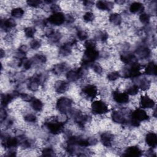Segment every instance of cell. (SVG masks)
Wrapping results in <instances>:
<instances>
[{
	"mask_svg": "<svg viewBox=\"0 0 157 157\" xmlns=\"http://www.w3.org/2000/svg\"><path fill=\"white\" fill-rule=\"evenodd\" d=\"M140 21L144 24H147L150 21V15L145 13H142L139 17Z\"/></svg>",
	"mask_w": 157,
	"mask_h": 157,
	"instance_id": "obj_35",
	"label": "cell"
},
{
	"mask_svg": "<svg viewBox=\"0 0 157 157\" xmlns=\"http://www.w3.org/2000/svg\"><path fill=\"white\" fill-rule=\"evenodd\" d=\"M30 47L34 50H37L40 47V42L37 39H33L30 43Z\"/></svg>",
	"mask_w": 157,
	"mask_h": 157,
	"instance_id": "obj_42",
	"label": "cell"
},
{
	"mask_svg": "<svg viewBox=\"0 0 157 157\" xmlns=\"http://www.w3.org/2000/svg\"><path fill=\"white\" fill-rule=\"evenodd\" d=\"M72 100L66 97L59 98L56 102V108L62 113H68L71 108Z\"/></svg>",
	"mask_w": 157,
	"mask_h": 157,
	"instance_id": "obj_2",
	"label": "cell"
},
{
	"mask_svg": "<svg viewBox=\"0 0 157 157\" xmlns=\"http://www.w3.org/2000/svg\"><path fill=\"white\" fill-rule=\"evenodd\" d=\"M136 53L141 58H145L149 56L150 50L148 47L142 46L137 49Z\"/></svg>",
	"mask_w": 157,
	"mask_h": 157,
	"instance_id": "obj_25",
	"label": "cell"
},
{
	"mask_svg": "<svg viewBox=\"0 0 157 157\" xmlns=\"http://www.w3.org/2000/svg\"><path fill=\"white\" fill-rule=\"evenodd\" d=\"M123 155L126 156H140L142 155V151L137 146H131L125 150Z\"/></svg>",
	"mask_w": 157,
	"mask_h": 157,
	"instance_id": "obj_13",
	"label": "cell"
},
{
	"mask_svg": "<svg viewBox=\"0 0 157 157\" xmlns=\"http://www.w3.org/2000/svg\"><path fill=\"white\" fill-rule=\"evenodd\" d=\"M144 9V7L142 4L139 2H132L129 7V10L132 13H139L143 12Z\"/></svg>",
	"mask_w": 157,
	"mask_h": 157,
	"instance_id": "obj_23",
	"label": "cell"
},
{
	"mask_svg": "<svg viewBox=\"0 0 157 157\" xmlns=\"http://www.w3.org/2000/svg\"><path fill=\"white\" fill-rule=\"evenodd\" d=\"M91 67L93 68V69L94 70V71L98 74H101L102 72V68L101 67V66L98 64V63H92L91 65Z\"/></svg>",
	"mask_w": 157,
	"mask_h": 157,
	"instance_id": "obj_44",
	"label": "cell"
},
{
	"mask_svg": "<svg viewBox=\"0 0 157 157\" xmlns=\"http://www.w3.org/2000/svg\"><path fill=\"white\" fill-rule=\"evenodd\" d=\"M113 135L110 132H104L101 136V141L105 147H110L112 145Z\"/></svg>",
	"mask_w": 157,
	"mask_h": 157,
	"instance_id": "obj_17",
	"label": "cell"
},
{
	"mask_svg": "<svg viewBox=\"0 0 157 157\" xmlns=\"http://www.w3.org/2000/svg\"><path fill=\"white\" fill-rule=\"evenodd\" d=\"M24 119L27 122H29V123H34L36 121L37 118L36 117L31 113L29 114H27L24 117Z\"/></svg>",
	"mask_w": 157,
	"mask_h": 157,
	"instance_id": "obj_40",
	"label": "cell"
},
{
	"mask_svg": "<svg viewBox=\"0 0 157 157\" xmlns=\"http://www.w3.org/2000/svg\"><path fill=\"white\" fill-rule=\"evenodd\" d=\"M55 33V31L52 28H50L48 29H47V31H46V33H45V35L48 37H51L52 36L54 35V34Z\"/></svg>",
	"mask_w": 157,
	"mask_h": 157,
	"instance_id": "obj_51",
	"label": "cell"
},
{
	"mask_svg": "<svg viewBox=\"0 0 157 157\" xmlns=\"http://www.w3.org/2000/svg\"><path fill=\"white\" fill-rule=\"evenodd\" d=\"M84 45L86 48H95L96 47V42L93 39L86 40L85 42Z\"/></svg>",
	"mask_w": 157,
	"mask_h": 157,
	"instance_id": "obj_41",
	"label": "cell"
},
{
	"mask_svg": "<svg viewBox=\"0 0 157 157\" xmlns=\"http://www.w3.org/2000/svg\"><path fill=\"white\" fill-rule=\"evenodd\" d=\"M99 57V52L96 48H86L82 61V66L83 67L91 66Z\"/></svg>",
	"mask_w": 157,
	"mask_h": 157,
	"instance_id": "obj_1",
	"label": "cell"
},
{
	"mask_svg": "<svg viewBox=\"0 0 157 157\" xmlns=\"http://www.w3.org/2000/svg\"><path fill=\"white\" fill-rule=\"evenodd\" d=\"M120 77V74L118 72L114 71L109 73L107 75V78L110 81H115Z\"/></svg>",
	"mask_w": 157,
	"mask_h": 157,
	"instance_id": "obj_36",
	"label": "cell"
},
{
	"mask_svg": "<svg viewBox=\"0 0 157 157\" xmlns=\"http://www.w3.org/2000/svg\"><path fill=\"white\" fill-rule=\"evenodd\" d=\"M140 65L137 62H135L131 64L129 68H128L124 72V77L125 78H134L139 77L141 73L140 72Z\"/></svg>",
	"mask_w": 157,
	"mask_h": 157,
	"instance_id": "obj_4",
	"label": "cell"
},
{
	"mask_svg": "<svg viewBox=\"0 0 157 157\" xmlns=\"http://www.w3.org/2000/svg\"><path fill=\"white\" fill-rule=\"evenodd\" d=\"M75 40H72L71 42L63 44L59 48V53L63 56L68 55L71 52V47L74 44Z\"/></svg>",
	"mask_w": 157,
	"mask_h": 157,
	"instance_id": "obj_21",
	"label": "cell"
},
{
	"mask_svg": "<svg viewBox=\"0 0 157 157\" xmlns=\"http://www.w3.org/2000/svg\"><path fill=\"white\" fill-rule=\"evenodd\" d=\"M19 95L20 96L21 99H23L25 101H28V102L29 101V102H31L34 99L31 96H30V95H29L28 94H26V93L19 94Z\"/></svg>",
	"mask_w": 157,
	"mask_h": 157,
	"instance_id": "obj_45",
	"label": "cell"
},
{
	"mask_svg": "<svg viewBox=\"0 0 157 157\" xmlns=\"http://www.w3.org/2000/svg\"><path fill=\"white\" fill-rule=\"evenodd\" d=\"M19 144V140L17 138L14 137H2V144L6 148H13L17 146Z\"/></svg>",
	"mask_w": 157,
	"mask_h": 157,
	"instance_id": "obj_11",
	"label": "cell"
},
{
	"mask_svg": "<svg viewBox=\"0 0 157 157\" xmlns=\"http://www.w3.org/2000/svg\"><path fill=\"white\" fill-rule=\"evenodd\" d=\"M66 20L65 15L62 12H57L52 15L47 19V21L55 25H61Z\"/></svg>",
	"mask_w": 157,
	"mask_h": 157,
	"instance_id": "obj_7",
	"label": "cell"
},
{
	"mask_svg": "<svg viewBox=\"0 0 157 157\" xmlns=\"http://www.w3.org/2000/svg\"><path fill=\"white\" fill-rule=\"evenodd\" d=\"M34 58L35 59L37 60L40 63H44L47 60V58L45 57V55H36L35 56H34Z\"/></svg>",
	"mask_w": 157,
	"mask_h": 157,
	"instance_id": "obj_46",
	"label": "cell"
},
{
	"mask_svg": "<svg viewBox=\"0 0 157 157\" xmlns=\"http://www.w3.org/2000/svg\"><path fill=\"white\" fill-rule=\"evenodd\" d=\"M150 81L148 79L144 78L140 80L139 88H140L142 90H146L150 87Z\"/></svg>",
	"mask_w": 157,
	"mask_h": 157,
	"instance_id": "obj_32",
	"label": "cell"
},
{
	"mask_svg": "<svg viewBox=\"0 0 157 157\" xmlns=\"http://www.w3.org/2000/svg\"><path fill=\"white\" fill-rule=\"evenodd\" d=\"M94 14L91 12H88L85 13L83 17V20L87 22L93 21L94 20Z\"/></svg>",
	"mask_w": 157,
	"mask_h": 157,
	"instance_id": "obj_38",
	"label": "cell"
},
{
	"mask_svg": "<svg viewBox=\"0 0 157 157\" xmlns=\"http://www.w3.org/2000/svg\"><path fill=\"white\" fill-rule=\"evenodd\" d=\"M92 112L97 115H102L109 111L108 106L102 101H95L91 104Z\"/></svg>",
	"mask_w": 157,
	"mask_h": 157,
	"instance_id": "obj_3",
	"label": "cell"
},
{
	"mask_svg": "<svg viewBox=\"0 0 157 157\" xmlns=\"http://www.w3.org/2000/svg\"><path fill=\"white\" fill-rule=\"evenodd\" d=\"M67 66L65 63H59L55 65L52 69V71L55 74H60L66 70Z\"/></svg>",
	"mask_w": 157,
	"mask_h": 157,
	"instance_id": "obj_28",
	"label": "cell"
},
{
	"mask_svg": "<svg viewBox=\"0 0 157 157\" xmlns=\"http://www.w3.org/2000/svg\"><path fill=\"white\" fill-rule=\"evenodd\" d=\"M7 117V113L5 109L1 108V111H0V119H1V121L2 122L3 120H4L6 119V118Z\"/></svg>",
	"mask_w": 157,
	"mask_h": 157,
	"instance_id": "obj_48",
	"label": "cell"
},
{
	"mask_svg": "<svg viewBox=\"0 0 157 157\" xmlns=\"http://www.w3.org/2000/svg\"><path fill=\"white\" fill-rule=\"evenodd\" d=\"M109 21L111 23L118 25L121 23V15L117 13H112L109 17Z\"/></svg>",
	"mask_w": 157,
	"mask_h": 157,
	"instance_id": "obj_30",
	"label": "cell"
},
{
	"mask_svg": "<svg viewBox=\"0 0 157 157\" xmlns=\"http://www.w3.org/2000/svg\"><path fill=\"white\" fill-rule=\"evenodd\" d=\"M4 53H5L4 52V51L2 50V49H1V58H2V57H3Z\"/></svg>",
	"mask_w": 157,
	"mask_h": 157,
	"instance_id": "obj_54",
	"label": "cell"
},
{
	"mask_svg": "<svg viewBox=\"0 0 157 157\" xmlns=\"http://www.w3.org/2000/svg\"><path fill=\"white\" fill-rule=\"evenodd\" d=\"M27 50H28V48L26 45H21L18 49V52L21 54H22L23 55H25L26 53L27 52Z\"/></svg>",
	"mask_w": 157,
	"mask_h": 157,
	"instance_id": "obj_49",
	"label": "cell"
},
{
	"mask_svg": "<svg viewBox=\"0 0 157 157\" xmlns=\"http://www.w3.org/2000/svg\"><path fill=\"white\" fill-rule=\"evenodd\" d=\"M96 7L101 10H110L113 7V3L103 1H99L96 2Z\"/></svg>",
	"mask_w": 157,
	"mask_h": 157,
	"instance_id": "obj_26",
	"label": "cell"
},
{
	"mask_svg": "<svg viewBox=\"0 0 157 157\" xmlns=\"http://www.w3.org/2000/svg\"><path fill=\"white\" fill-rule=\"evenodd\" d=\"M107 37H108V35H107V34L106 33H105V32H101V33H100L99 34V39L100 40H101L102 41H105V40H106L107 39Z\"/></svg>",
	"mask_w": 157,
	"mask_h": 157,
	"instance_id": "obj_50",
	"label": "cell"
},
{
	"mask_svg": "<svg viewBox=\"0 0 157 157\" xmlns=\"http://www.w3.org/2000/svg\"><path fill=\"white\" fill-rule=\"evenodd\" d=\"M36 33V29L34 27H27L25 29V34L28 38H31L34 36Z\"/></svg>",
	"mask_w": 157,
	"mask_h": 157,
	"instance_id": "obj_33",
	"label": "cell"
},
{
	"mask_svg": "<svg viewBox=\"0 0 157 157\" xmlns=\"http://www.w3.org/2000/svg\"><path fill=\"white\" fill-rule=\"evenodd\" d=\"M42 153L43 156H53L55 155L54 151L51 148H45L42 151Z\"/></svg>",
	"mask_w": 157,
	"mask_h": 157,
	"instance_id": "obj_37",
	"label": "cell"
},
{
	"mask_svg": "<svg viewBox=\"0 0 157 157\" xmlns=\"http://www.w3.org/2000/svg\"><path fill=\"white\" fill-rule=\"evenodd\" d=\"M16 25V22L13 18H7L4 21H1V28H4L6 29H11Z\"/></svg>",
	"mask_w": 157,
	"mask_h": 157,
	"instance_id": "obj_27",
	"label": "cell"
},
{
	"mask_svg": "<svg viewBox=\"0 0 157 157\" xmlns=\"http://www.w3.org/2000/svg\"><path fill=\"white\" fill-rule=\"evenodd\" d=\"M85 67H81L77 70H71L66 74V78L69 82H75L81 78L85 73Z\"/></svg>",
	"mask_w": 157,
	"mask_h": 157,
	"instance_id": "obj_6",
	"label": "cell"
},
{
	"mask_svg": "<svg viewBox=\"0 0 157 157\" xmlns=\"http://www.w3.org/2000/svg\"><path fill=\"white\" fill-rule=\"evenodd\" d=\"M139 91V86L137 85H134L129 87L126 90V93L128 95H136Z\"/></svg>",
	"mask_w": 157,
	"mask_h": 157,
	"instance_id": "obj_34",
	"label": "cell"
},
{
	"mask_svg": "<svg viewBox=\"0 0 157 157\" xmlns=\"http://www.w3.org/2000/svg\"><path fill=\"white\" fill-rule=\"evenodd\" d=\"M83 92L87 97L94 98L98 94V89L94 85H87L83 87Z\"/></svg>",
	"mask_w": 157,
	"mask_h": 157,
	"instance_id": "obj_12",
	"label": "cell"
},
{
	"mask_svg": "<svg viewBox=\"0 0 157 157\" xmlns=\"http://www.w3.org/2000/svg\"><path fill=\"white\" fill-rule=\"evenodd\" d=\"M83 4L85 6H86V7H91L94 4V2L93 1H83Z\"/></svg>",
	"mask_w": 157,
	"mask_h": 157,
	"instance_id": "obj_53",
	"label": "cell"
},
{
	"mask_svg": "<svg viewBox=\"0 0 157 157\" xmlns=\"http://www.w3.org/2000/svg\"><path fill=\"white\" fill-rule=\"evenodd\" d=\"M113 98L115 102L119 104H125L129 101V96L126 93L115 91L113 93Z\"/></svg>",
	"mask_w": 157,
	"mask_h": 157,
	"instance_id": "obj_10",
	"label": "cell"
},
{
	"mask_svg": "<svg viewBox=\"0 0 157 157\" xmlns=\"http://www.w3.org/2000/svg\"><path fill=\"white\" fill-rule=\"evenodd\" d=\"M26 2L28 5H29V6H31L33 7H37L40 5V4L42 3V1L39 0H28L26 1Z\"/></svg>",
	"mask_w": 157,
	"mask_h": 157,
	"instance_id": "obj_43",
	"label": "cell"
},
{
	"mask_svg": "<svg viewBox=\"0 0 157 157\" xmlns=\"http://www.w3.org/2000/svg\"><path fill=\"white\" fill-rule=\"evenodd\" d=\"M145 73L149 75H156V65L154 62H150L145 68Z\"/></svg>",
	"mask_w": 157,
	"mask_h": 157,
	"instance_id": "obj_24",
	"label": "cell"
},
{
	"mask_svg": "<svg viewBox=\"0 0 157 157\" xmlns=\"http://www.w3.org/2000/svg\"><path fill=\"white\" fill-rule=\"evenodd\" d=\"M17 95V93H13L11 94H1V105L2 106H6Z\"/></svg>",
	"mask_w": 157,
	"mask_h": 157,
	"instance_id": "obj_20",
	"label": "cell"
},
{
	"mask_svg": "<svg viewBox=\"0 0 157 157\" xmlns=\"http://www.w3.org/2000/svg\"><path fill=\"white\" fill-rule=\"evenodd\" d=\"M140 106L144 109L152 108L155 105L154 101L147 95H144L140 98Z\"/></svg>",
	"mask_w": 157,
	"mask_h": 157,
	"instance_id": "obj_14",
	"label": "cell"
},
{
	"mask_svg": "<svg viewBox=\"0 0 157 157\" xmlns=\"http://www.w3.org/2000/svg\"><path fill=\"white\" fill-rule=\"evenodd\" d=\"M89 120V117L86 115H82L80 113H76L75 116V121L80 126H83Z\"/></svg>",
	"mask_w": 157,
	"mask_h": 157,
	"instance_id": "obj_22",
	"label": "cell"
},
{
	"mask_svg": "<svg viewBox=\"0 0 157 157\" xmlns=\"http://www.w3.org/2000/svg\"><path fill=\"white\" fill-rule=\"evenodd\" d=\"M112 118L115 123L123 124L126 122V118L123 113L120 111H113L112 114Z\"/></svg>",
	"mask_w": 157,
	"mask_h": 157,
	"instance_id": "obj_19",
	"label": "cell"
},
{
	"mask_svg": "<svg viewBox=\"0 0 157 157\" xmlns=\"http://www.w3.org/2000/svg\"><path fill=\"white\" fill-rule=\"evenodd\" d=\"M24 14V10L20 7L14 8L11 11V15L15 18H20Z\"/></svg>",
	"mask_w": 157,
	"mask_h": 157,
	"instance_id": "obj_31",
	"label": "cell"
},
{
	"mask_svg": "<svg viewBox=\"0 0 157 157\" xmlns=\"http://www.w3.org/2000/svg\"><path fill=\"white\" fill-rule=\"evenodd\" d=\"M121 60L126 64H132L136 62V58L134 55L129 53H124L120 56Z\"/></svg>",
	"mask_w": 157,
	"mask_h": 157,
	"instance_id": "obj_18",
	"label": "cell"
},
{
	"mask_svg": "<svg viewBox=\"0 0 157 157\" xmlns=\"http://www.w3.org/2000/svg\"><path fill=\"white\" fill-rule=\"evenodd\" d=\"M50 9L51 10L55 13H57V12H59V10H60V7L58 5V4H52L50 7Z\"/></svg>",
	"mask_w": 157,
	"mask_h": 157,
	"instance_id": "obj_47",
	"label": "cell"
},
{
	"mask_svg": "<svg viewBox=\"0 0 157 157\" xmlns=\"http://www.w3.org/2000/svg\"><path fill=\"white\" fill-rule=\"evenodd\" d=\"M145 142L147 145L152 148H155L157 145V136L153 132H149L145 136Z\"/></svg>",
	"mask_w": 157,
	"mask_h": 157,
	"instance_id": "obj_16",
	"label": "cell"
},
{
	"mask_svg": "<svg viewBox=\"0 0 157 157\" xmlns=\"http://www.w3.org/2000/svg\"><path fill=\"white\" fill-rule=\"evenodd\" d=\"M48 130L53 134H58L62 132L64 128V124L62 122L58 121H54L51 122H47L45 124Z\"/></svg>",
	"mask_w": 157,
	"mask_h": 157,
	"instance_id": "obj_5",
	"label": "cell"
},
{
	"mask_svg": "<svg viewBox=\"0 0 157 157\" xmlns=\"http://www.w3.org/2000/svg\"><path fill=\"white\" fill-rule=\"evenodd\" d=\"M65 17H66V20L67 21V23H72L74 21V18L71 15H67L66 17L65 16Z\"/></svg>",
	"mask_w": 157,
	"mask_h": 157,
	"instance_id": "obj_52",
	"label": "cell"
},
{
	"mask_svg": "<svg viewBox=\"0 0 157 157\" xmlns=\"http://www.w3.org/2000/svg\"><path fill=\"white\" fill-rule=\"evenodd\" d=\"M77 37L80 40H85L88 38V34L87 33L82 30H79L77 33Z\"/></svg>",
	"mask_w": 157,
	"mask_h": 157,
	"instance_id": "obj_39",
	"label": "cell"
},
{
	"mask_svg": "<svg viewBox=\"0 0 157 157\" xmlns=\"http://www.w3.org/2000/svg\"><path fill=\"white\" fill-rule=\"evenodd\" d=\"M31 107L34 110L37 112H40L42 110L43 107V104L40 100L34 98L31 101Z\"/></svg>",
	"mask_w": 157,
	"mask_h": 157,
	"instance_id": "obj_29",
	"label": "cell"
},
{
	"mask_svg": "<svg viewBox=\"0 0 157 157\" xmlns=\"http://www.w3.org/2000/svg\"><path fill=\"white\" fill-rule=\"evenodd\" d=\"M42 82V76L41 75H35L29 79L28 87L31 91H36Z\"/></svg>",
	"mask_w": 157,
	"mask_h": 157,
	"instance_id": "obj_8",
	"label": "cell"
},
{
	"mask_svg": "<svg viewBox=\"0 0 157 157\" xmlns=\"http://www.w3.org/2000/svg\"><path fill=\"white\" fill-rule=\"evenodd\" d=\"M55 91L58 93H64L69 88V83L65 81L59 80L55 83Z\"/></svg>",
	"mask_w": 157,
	"mask_h": 157,
	"instance_id": "obj_15",
	"label": "cell"
},
{
	"mask_svg": "<svg viewBox=\"0 0 157 157\" xmlns=\"http://www.w3.org/2000/svg\"><path fill=\"white\" fill-rule=\"evenodd\" d=\"M131 118L138 121L139 122L142 121H145L148 119V115L147 112L141 109L135 110L131 115Z\"/></svg>",
	"mask_w": 157,
	"mask_h": 157,
	"instance_id": "obj_9",
	"label": "cell"
}]
</instances>
